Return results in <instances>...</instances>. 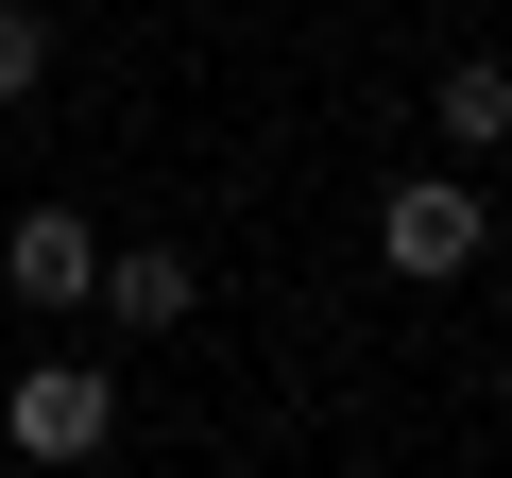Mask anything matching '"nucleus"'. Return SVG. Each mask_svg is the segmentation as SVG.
<instances>
[{"label": "nucleus", "mask_w": 512, "mask_h": 478, "mask_svg": "<svg viewBox=\"0 0 512 478\" xmlns=\"http://www.w3.org/2000/svg\"><path fill=\"white\" fill-rule=\"evenodd\" d=\"M478 239H495V222H478V188H461V171H393V205H376V257H393L410 291L478 274Z\"/></svg>", "instance_id": "nucleus-1"}, {"label": "nucleus", "mask_w": 512, "mask_h": 478, "mask_svg": "<svg viewBox=\"0 0 512 478\" xmlns=\"http://www.w3.org/2000/svg\"><path fill=\"white\" fill-rule=\"evenodd\" d=\"M0 427H18V461H103V444H120V393H103L86 359H35L18 393H0Z\"/></svg>", "instance_id": "nucleus-2"}, {"label": "nucleus", "mask_w": 512, "mask_h": 478, "mask_svg": "<svg viewBox=\"0 0 512 478\" xmlns=\"http://www.w3.org/2000/svg\"><path fill=\"white\" fill-rule=\"evenodd\" d=\"M0 291H18V308H86L103 291V239L69 205H18V222H0Z\"/></svg>", "instance_id": "nucleus-3"}, {"label": "nucleus", "mask_w": 512, "mask_h": 478, "mask_svg": "<svg viewBox=\"0 0 512 478\" xmlns=\"http://www.w3.org/2000/svg\"><path fill=\"white\" fill-rule=\"evenodd\" d=\"M188 291H205V274L171 257V239H120V257H103V291H86V308H103L120 342H154V325H188Z\"/></svg>", "instance_id": "nucleus-4"}, {"label": "nucleus", "mask_w": 512, "mask_h": 478, "mask_svg": "<svg viewBox=\"0 0 512 478\" xmlns=\"http://www.w3.org/2000/svg\"><path fill=\"white\" fill-rule=\"evenodd\" d=\"M444 137H461V154H495V137H512V69H478V52H461V69H444Z\"/></svg>", "instance_id": "nucleus-5"}, {"label": "nucleus", "mask_w": 512, "mask_h": 478, "mask_svg": "<svg viewBox=\"0 0 512 478\" xmlns=\"http://www.w3.org/2000/svg\"><path fill=\"white\" fill-rule=\"evenodd\" d=\"M52 86V18H35V0H0V103H35Z\"/></svg>", "instance_id": "nucleus-6"}]
</instances>
